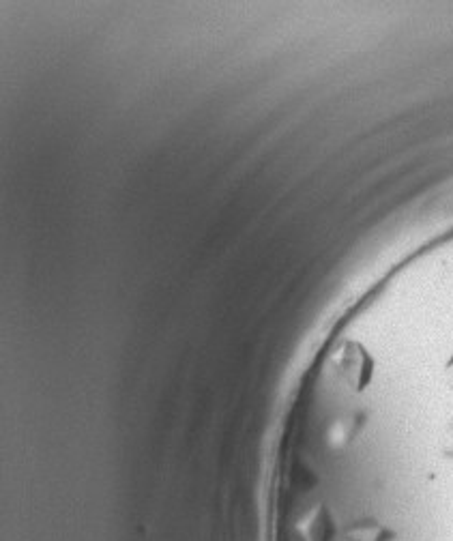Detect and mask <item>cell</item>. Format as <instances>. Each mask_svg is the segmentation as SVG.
Instances as JSON below:
<instances>
[{
  "label": "cell",
  "mask_w": 453,
  "mask_h": 541,
  "mask_svg": "<svg viewBox=\"0 0 453 541\" xmlns=\"http://www.w3.org/2000/svg\"><path fill=\"white\" fill-rule=\"evenodd\" d=\"M335 370L355 391H363L372 380L374 361L361 344L346 342L335 355Z\"/></svg>",
  "instance_id": "6da1fadb"
},
{
  "label": "cell",
  "mask_w": 453,
  "mask_h": 541,
  "mask_svg": "<svg viewBox=\"0 0 453 541\" xmlns=\"http://www.w3.org/2000/svg\"><path fill=\"white\" fill-rule=\"evenodd\" d=\"M295 533L301 541H335L338 524L325 503H314L295 520Z\"/></svg>",
  "instance_id": "7a4b0ae2"
},
{
  "label": "cell",
  "mask_w": 453,
  "mask_h": 541,
  "mask_svg": "<svg viewBox=\"0 0 453 541\" xmlns=\"http://www.w3.org/2000/svg\"><path fill=\"white\" fill-rule=\"evenodd\" d=\"M348 541H398L400 535L376 518H363L344 529Z\"/></svg>",
  "instance_id": "3957f363"
},
{
  "label": "cell",
  "mask_w": 453,
  "mask_h": 541,
  "mask_svg": "<svg viewBox=\"0 0 453 541\" xmlns=\"http://www.w3.org/2000/svg\"><path fill=\"white\" fill-rule=\"evenodd\" d=\"M359 426H361L359 419H342V421H338L329 432V443L333 447L348 445L350 441H353V436L357 434Z\"/></svg>",
  "instance_id": "277c9868"
},
{
  "label": "cell",
  "mask_w": 453,
  "mask_h": 541,
  "mask_svg": "<svg viewBox=\"0 0 453 541\" xmlns=\"http://www.w3.org/2000/svg\"><path fill=\"white\" fill-rule=\"evenodd\" d=\"M441 449H443V453H445L447 458H453V423L447 428V432H445V436H443V445H441Z\"/></svg>",
  "instance_id": "5b68a950"
},
{
  "label": "cell",
  "mask_w": 453,
  "mask_h": 541,
  "mask_svg": "<svg viewBox=\"0 0 453 541\" xmlns=\"http://www.w3.org/2000/svg\"><path fill=\"white\" fill-rule=\"evenodd\" d=\"M445 374H447V383H449V387L453 389V357H451V359H449V363H447Z\"/></svg>",
  "instance_id": "8992f818"
}]
</instances>
